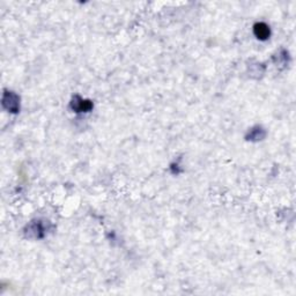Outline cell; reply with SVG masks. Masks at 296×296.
I'll return each instance as SVG.
<instances>
[{"instance_id":"1","label":"cell","mask_w":296,"mask_h":296,"mask_svg":"<svg viewBox=\"0 0 296 296\" xmlns=\"http://www.w3.org/2000/svg\"><path fill=\"white\" fill-rule=\"evenodd\" d=\"M48 228L41 220H34L24 229V234L30 238H43L47 234Z\"/></svg>"},{"instance_id":"2","label":"cell","mask_w":296,"mask_h":296,"mask_svg":"<svg viewBox=\"0 0 296 296\" xmlns=\"http://www.w3.org/2000/svg\"><path fill=\"white\" fill-rule=\"evenodd\" d=\"M2 105L9 112L16 114L20 110V97L14 91L5 90L2 96Z\"/></svg>"},{"instance_id":"3","label":"cell","mask_w":296,"mask_h":296,"mask_svg":"<svg viewBox=\"0 0 296 296\" xmlns=\"http://www.w3.org/2000/svg\"><path fill=\"white\" fill-rule=\"evenodd\" d=\"M70 107H71L72 110L76 112V114H83V112L91 111V109L94 108V104L91 101L84 100V98L80 97L79 95H75V96L72 98Z\"/></svg>"},{"instance_id":"4","label":"cell","mask_w":296,"mask_h":296,"mask_svg":"<svg viewBox=\"0 0 296 296\" xmlns=\"http://www.w3.org/2000/svg\"><path fill=\"white\" fill-rule=\"evenodd\" d=\"M253 34L259 41H267L271 36L270 26H267L265 22H257L253 26Z\"/></svg>"},{"instance_id":"5","label":"cell","mask_w":296,"mask_h":296,"mask_svg":"<svg viewBox=\"0 0 296 296\" xmlns=\"http://www.w3.org/2000/svg\"><path fill=\"white\" fill-rule=\"evenodd\" d=\"M266 131L264 130L262 126H255L250 130L248 136H246V140H250V142H260L265 138Z\"/></svg>"}]
</instances>
